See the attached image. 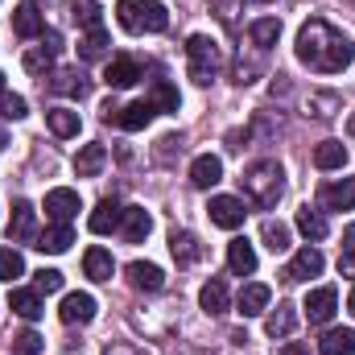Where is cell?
<instances>
[{
    "label": "cell",
    "instance_id": "obj_1",
    "mask_svg": "<svg viewBox=\"0 0 355 355\" xmlns=\"http://www.w3.org/2000/svg\"><path fill=\"white\" fill-rule=\"evenodd\" d=\"M293 50H297V62L318 71V75H339V71H347L355 62V42L343 37L327 21H306L297 29V46Z\"/></svg>",
    "mask_w": 355,
    "mask_h": 355
},
{
    "label": "cell",
    "instance_id": "obj_2",
    "mask_svg": "<svg viewBox=\"0 0 355 355\" xmlns=\"http://www.w3.org/2000/svg\"><path fill=\"white\" fill-rule=\"evenodd\" d=\"M240 186H244V194L257 202V207H277V198L285 194V170L277 166V162H252L248 170H244V178H240Z\"/></svg>",
    "mask_w": 355,
    "mask_h": 355
},
{
    "label": "cell",
    "instance_id": "obj_3",
    "mask_svg": "<svg viewBox=\"0 0 355 355\" xmlns=\"http://www.w3.org/2000/svg\"><path fill=\"white\" fill-rule=\"evenodd\" d=\"M116 17L128 33H166V25H170V12L162 0H120Z\"/></svg>",
    "mask_w": 355,
    "mask_h": 355
},
{
    "label": "cell",
    "instance_id": "obj_4",
    "mask_svg": "<svg viewBox=\"0 0 355 355\" xmlns=\"http://www.w3.org/2000/svg\"><path fill=\"white\" fill-rule=\"evenodd\" d=\"M186 58H190V79L202 83V87L223 71V50H219V42H211L207 33H194V37L186 42Z\"/></svg>",
    "mask_w": 355,
    "mask_h": 355
},
{
    "label": "cell",
    "instance_id": "obj_5",
    "mask_svg": "<svg viewBox=\"0 0 355 355\" xmlns=\"http://www.w3.org/2000/svg\"><path fill=\"white\" fill-rule=\"evenodd\" d=\"M211 223L215 227H227V232H236V227H244V198H232V194H215L211 198Z\"/></svg>",
    "mask_w": 355,
    "mask_h": 355
},
{
    "label": "cell",
    "instance_id": "obj_6",
    "mask_svg": "<svg viewBox=\"0 0 355 355\" xmlns=\"http://www.w3.org/2000/svg\"><path fill=\"white\" fill-rule=\"evenodd\" d=\"M306 318L314 322V327H327L331 318H335V310H339V293L331 289V285H322V289H310V297H306Z\"/></svg>",
    "mask_w": 355,
    "mask_h": 355
},
{
    "label": "cell",
    "instance_id": "obj_7",
    "mask_svg": "<svg viewBox=\"0 0 355 355\" xmlns=\"http://www.w3.org/2000/svg\"><path fill=\"white\" fill-rule=\"evenodd\" d=\"M318 202L327 211H355V178H339V182H327L318 190Z\"/></svg>",
    "mask_w": 355,
    "mask_h": 355
},
{
    "label": "cell",
    "instance_id": "obj_8",
    "mask_svg": "<svg viewBox=\"0 0 355 355\" xmlns=\"http://www.w3.org/2000/svg\"><path fill=\"white\" fill-rule=\"evenodd\" d=\"M322 265H327V261H322V252H318V248H302V252L285 265V272H281V277H285L289 285H297V281L318 277V272H322Z\"/></svg>",
    "mask_w": 355,
    "mask_h": 355
},
{
    "label": "cell",
    "instance_id": "obj_9",
    "mask_svg": "<svg viewBox=\"0 0 355 355\" xmlns=\"http://www.w3.org/2000/svg\"><path fill=\"white\" fill-rule=\"evenodd\" d=\"M58 318H62L67 327H87L91 318H95V297H91V293H67Z\"/></svg>",
    "mask_w": 355,
    "mask_h": 355
},
{
    "label": "cell",
    "instance_id": "obj_10",
    "mask_svg": "<svg viewBox=\"0 0 355 355\" xmlns=\"http://www.w3.org/2000/svg\"><path fill=\"white\" fill-rule=\"evenodd\" d=\"M46 215H50L54 223H71V219L79 215V194L67 190V186L50 190V194H46Z\"/></svg>",
    "mask_w": 355,
    "mask_h": 355
},
{
    "label": "cell",
    "instance_id": "obj_11",
    "mask_svg": "<svg viewBox=\"0 0 355 355\" xmlns=\"http://www.w3.org/2000/svg\"><path fill=\"white\" fill-rule=\"evenodd\" d=\"M153 116H157V107H153L149 99H137V103H128V107H120L112 124H120L124 132H141V128H145V124H149Z\"/></svg>",
    "mask_w": 355,
    "mask_h": 355
},
{
    "label": "cell",
    "instance_id": "obj_12",
    "mask_svg": "<svg viewBox=\"0 0 355 355\" xmlns=\"http://www.w3.org/2000/svg\"><path fill=\"white\" fill-rule=\"evenodd\" d=\"M120 232H124V240H128V244H141V240L153 232V219H149V211H145V207H124Z\"/></svg>",
    "mask_w": 355,
    "mask_h": 355
},
{
    "label": "cell",
    "instance_id": "obj_13",
    "mask_svg": "<svg viewBox=\"0 0 355 355\" xmlns=\"http://www.w3.org/2000/svg\"><path fill=\"white\" fill-rule=\"evenodd\" d=\"M227 268H232L236 277H248V272H257V248H252L244 236L227 244Z\"/></svg>",
    "mask_w": 355,
    "mask_h": 355
},
{
    "label": "cell",
    "instance_id": "obj_14",
    "mask_svg": "<svg viewBox=\"0 0 355 355\" xmlns=\"http://www.w3.org/2000/svg\"><path fill=\"white\" fill-rule=\"evenodd\" d=\"M120 219H124V207H116L112 198H103V202L91 211L87 227L95 232V236H107V232H116V227H120Z\"/></svg>",
    "mask_w": 355,
    "mask_h": 355
},
{
    "label": "cell",
    "instance_id": "obj_15",
    "mask_svg": "<svg viewBox=\"0 0 355 355\" xmlns=\"http://www.w3.org/2000/svg\"><path fill=\"white\" fill-rule=\"evenodd\" d=\"M8 240H12V244L37 240V232H33V207H29V202H17V207H12V219H8Z\"/></svg>",
    "mask_w": 355,
    "mask_h": 355
},
{
    "label": "cell",
    "instance_id": "obj_16",
    "mask_svg": "<svg viewBox=\"0 0 355 355\" xmlns=\"http://www.w3.org/2000/svg\"><path fill=\"white\" fill-rule=\"evenodd\" d=\"M71 244H75L71 223H54V227H46V232L37 236V244H33V248H42V252H50V257H58V252H67Z\"/></svg>",
    "mask_w": 355,
    "mask_h": 355
},
{
    "label": "cell",
    "instance_id": "obj_17",
    "mask_svg": "<svg viewBox=\"0 0 355 355\" xmlns=\"http://www.w3.org/2000/svg\"><path fill=\"white\" fill-rule=\"evenodd\" d=\"M137 79H141V67H137L132 58H112V62H107V71H103V83H107V87H116V91L132 87Z\"/></svg>",
    "mask_w": 355,
    "mask_h": 355
},
{
    "label": "cell",
    "instance_id": "obj_18",
    "mask_svg": "<svg viewBox=\"0 0 355 355\" xmlns=\"http://www.w3.org/2000/svg\"><path fill=\"white\" fill-rule=\"evenodd\" d=\"M128 281H132L137 289H145V293L166 289V272L157 265H145V261H132V265H128Z\"/></svg>",
    "mask_w": 355,
    "mask_h": 355
},
{
    "label": "cell",
    "instance_id": "obj_19",
    "mask_svg": "<svg viewBox=\"0 0 355 355\" xmlns=\"http://www.w3.org/2000/svg\"><path fill=\"white\" fill-rule=\"evenodd\" d=\"M107 46H112L107 29L95 25V29H87V33L79 37V58H83V62H99V58H107Z\"/></svg>",
    "mask_w": 355,
    "mask_h": 355
},
{
    "label": "cell",
    "instance_id": "obj_20",
    "mask_svg": "<svg viewBox=\"0 0 355 355\" xmlns=\"http://www.w3.org/2000/svg\"><path fill=\"white\" fill-rule=\"evenodd\" d=\"M219 178H223V162H219V157H211V153L194 157V166H190V182H194L198 190H211Z\"/></svg>",
    "mask_w": 355,
    "mask_h": 355
},
{
    "label": "cell",
    "instance_id": "obj_21",
    "mask_svg": "<svg viewBox=\"0 0 355 355\" xmlns=\"http://www.w3.org/2000/svg\"><path fill=\"white\" fill-rule=\"evenodd\" d=\"M318 355H355V331L352 327H331L318 343Z\"/></svg>",
    "mask_w": 355,
    "mask_h": 355
},
{
    "label": "cell",
    "instance_id": "obj_22",
    "mask_svg": "<svg viewBox=\"0 0 355 355\" xmlns=\"http://www.w3.org/2000/svg\"><path fill=\"white\" fill-rule=\"evenodd\" d=\"M170 252H174L178 268H190L198 257H202V244H198L190 232H174V236H170Z\"/></svg>",
    "mask_w": 355,
    "mask_h": 355
},
{
    "label": "cell",
    "instance_id": "obj_23",
    "mask_svg": "<svg viewBox=\"0 0 355 355\" xmlns=\"http://www.w3.org/2000/svg\"><path fill=\"white\" fill-rule=\"evenodd\" d=\"M12 33H17V37H37V33H46V25H42V12H37L33 4H21V8H12Z\"/></svg>",
    "mask_w": 355,
    "mask_h": 355
},
{
    "label": "cell",
    "instance_id": "obj_24",
    "mask_svg": "<svg viewBox=\"0 0 355 355\" xmlns=\"http://www.w3.org/2000/svg\"><path fill=\"white\" fill-rule=\"evenodd\" d=\"M314 166H318V170H343V166H347V145H343V141H322V145H314Z\"/></svg>",
    "mask_w": 355,
    "mask_h": 355
},
{
    "label": "cell",
    "instance_id": "obj_25",
    "mask_svg": "<svg viewBox=\"0 0 355 355\" xmlns=\"http://www.w3.org/2000/svg\"><path fill=\"white\" fill-rule=\"evenodd\" d=\"M8 306H12V314H21L25 322L42 318V293H37V289H12V293H8Z\"/></svg>",
    "mask_w": 355,
    "mask_h": 355
},
{
    "label": "cell",
    "instance_id": "obj_26",
    "mask_svg": "<svg viewBox=\"0 0 355 355\" xmlns=\"http://www.w3.org/2000/svg\"><path fill=\"white\" fill-rule=\"evenodd\" d=\"M83 272H87L91 281H112V272H116L112 252H107V248H87V257H83Z\"/></svg>",
    "mask_w": 355,
    "mask_h": 355
},
{
    "label": "cell",
    "instance_id": "obj_27",
    "mask_svg": "<svg viewBox=\"0 0 355 355\" xmlns=\"http://www.w3.org/2000/svg\"><path fill=\"white\" fill-rule=\"evenodd\" d=\"M293 327H297V310L289 306V302H281L272 314L265 318V331L272 339H285V335H293Z\"/></svg>",
    "mask_w": 355,
    "mask_h": 355
},
{
    "label": "cell",
    "instance_id": "obj_28",
    "mask_svg": "<svg viewBox=\"0 0 355 355\" xmlns=\"http://www.w3.org/2000/svg\"><path fill=\"white\" fill-rule=\"evenodd\" d=\"M227 285L223 281H207L202 289H198V306L207 310V314H227Z\"/></svg>",
    "mask_w": 355,
    "mask_h": 355
},
{
    "label": "cell",
    "instance_id": "obj_29",
    "mask_svg": "<svg viewBox=\"0 0 355 355\" xmlns=\"http://www.w3.org/2000/svg\"><path fill=\"white\" fill-rule=\"evenodd\" d=\"M268 297H272V293H268V285H244V289H240V314H244V318L265 314Z\"/></svg>",
    "mask_w": 355,
    "mask_h": 355
},
{
    "label": "cell",
    "instance_id": "obj_30",
    "mask_svg": "<svg viewBox=\"0 0 355 355\" xmlns=\"http://www.w3.org/2000/svg\"><path fill=\"white\" fill-rule=\"evenodd\" d=\"M103 162H107V149H103V145H83L79 157H75V174L79 178H95L99 170H103Z\"/></svg>",
    "mask_w": 355,
    "mask_h": 355
},
{
    "label": "cell",
    "instance_id": "obj_31",
    "mask_svg": "<svg viewBox=\"0 0 355 355\" xmlns=\"http://www.w3.org/2000/svg\"><path fill=\"white\" fill-rule=\"evenodd\" d=\"M46 124L54 137H79V112H71V107H50Z\"/></svg>",
    "mask_w": 355,
    "mask_h": 355
},
{
    "label": "cell",
    "instance_id": "obj_32",
    "mask_svg": "<svg viewBox=\"0 0 355 355\" xmlns=\"http://www.w3.org/2000/svg\"><path fill=\"white\" fill-rule=\"evenodd\" d=\"M297 232H302L310 244L327 240V219H322V211H314V207H302V211H297Z\"/></svg>",
    "mask_w": 355,
    "mask_h": 355
},
{
    "label": "cell",
    "instance_id": "obj_33",
    "mask_svg": "<svg viewBox=\"0 0 355 355\" xmlns=\"http://www.w3.org/2000/svg\"><path fill=\"white\" fill-rule=\"evenodd\" d=\"M248 37H252L257 50L277 46V37H281V21H277V17H261V21H252V25H248Z\"/></svg>",
    "mask_w": 355,
    "mask_h": 355
},
{
    "label": "cell",
    "instance_id": "obj_34",
    "mask_svg": "<svg viewBox=\"0 0 355 355\" xmlns=\"http://www.w3.org/2000/svg\"><path fill=\"white\" fill-rule=\"evenodd\" d=\"M50 91H58V95H87V75H79V71H58L54 79H50Z\"/></svg>",
    "mask_w": 355,
    "mask_h": 355
},
{
    "label": "cell",
    "instance_id": "obj_35",
    "mask_svg": "<svg viewBox=\"0 0 355 355\" xmlns=\"http://www.w3.org/2000/svg\"><path fill=\"white\" fill-rule=\"evenodd\" d=\"M335 112H339V95L335 91H318V95L306 99V116H314V120H331Z\"/></svg>",
    "mask_w": 355,
    "mask_h": 355
},
{
    "label": "cell",
    "instance_id": "obj_36",
    "mask_svg": "<svg viewBox=\"0 0 355 355\" xmlns=\"http://www.w3.org/2000/svg\"><path fill=\"white\" fill-rule=\"evenodd\" d=\"M261 236H265V248H268V252H285V248H289V227H285L281 219H265Z\"/></svg>",
    "mask_w": 355,
    "mask_h": 355
},
{
    "label": "cell",
    "instance_id": "obj_37",
    "mask_svg": "<svg viewBox=\"0 0 355 355\" xmlns=\"http://www.w3.org/2000/svg\"><path fill=\"white\" fill-rule=\"evenodd\" d=\"M17 277H25V261H21V252L17 248H0V281H17Z\"/></svg>",
    "mask_w": 355,
    "mask_h": 355
},
{
    "label": "cell",
    "instance_id": "obj_38",
    "mask_svg": "<svg viewBox=\"0 0 355 355\" xmlns=\"http://www.w3.org/2000/svg\"><path fill=\"white\" fill-rule=\"evenodd\" d=\"M157 112H178V91H174V83L170 79H157L153 83V99H149Z\"/></svg>",
    "mask_w": 355,
    "mask_h": 355
},
{
    "label": "cell",
    "instance_id": "obj_39",
    "mask_svg": "<svg viewBox=\"0 0 355 355\" xmlns=\"http://www.w3.org/2000/svg\"><path fill=\"white\" fill-rule=\"evenodd\" d=\"M21 62H25V71H29V75H50V67H54V54H50L46 46H37V50H29Z\"/></svg>",
    "mask_w": 355,
    "mask_h": 355
},
{
    "label": "cell",
    "instance_id": "obj_40",
    "mask_svg": "<svg viewBox=\"0 0 355 355\" xmlns=\"http://www.w3.org/2000/svg\"><path fill=\"white\" fill-rule=\"evenodd\" d=\"M42 335L37 331H17L12 335V355H42Z\"/></svg>",
    "mask_w": 355,
    "mask_h": 355
},
{
    "label": "cell",
    "instance_id": "obj_41",
    "mask_svg": "<svg viewBox=\"0 0 355 355\" xmlns=\"http://www.w3.org/2000/svg\"><path fill=\"white\" fill-rule=\"evenodd\" d=\"M71 17H75L79 25L95 29V25H99V4H95V0H71Z\"/></svg>",
    "mask_w": 355,
    "mask_h": 355
},
{
    "label": "cell",
    "instance_id": "obj_42",
    "mask_svg": "<svg viewBox=\"0 0 355 355\" xmlns=\"http://www.w3.org/2000/svg\"><path fill=\"white\" fill-rule=\"evenodd\" d=\"M33 277H37V285H33L37 293H58V289H62V272H58V268H42V272H33Z\"/></svg>",
    "mask_w": 355,
    "mask_h": 355
},
{
    "label": "cell",
    "instance_id": "obj_43",
    "mask_svg": "<svg viewBox=\"0 0 355 355\" xmlns=\"http://www.w3.org/2000/svg\"><path fill=\"white\" fill-rule=\"evenodd\" d=\"M211 8H215V17L223 25H236V12L244 8V0H211Z\"/></svg>",
    "mask_w": 355,
    "mask_h": 355
},
{
    "label": "cell",
    "instance_id": "obj_44",
    "mask_svg": "<svg viewBox=\"0 0 355 355\" xmlns=\"http://www.w3.org/2000/svg\"><path fill=\"white\" fill-rule=\"evenodd\" d=\"M0 112H4L8 120H21V116H25V99H21V95H8V91H4V107H0Z\"/></svg>",
    "mask_w": 355,
    "mask_h": 355
},
{
    "label": "cell",
    "instance_id": "obj_45",
    "mask_svg": "<svg viewBox=\"0 0 355 355\" xmlns=\"http://www.w3.org/2000/svg\"><path fill=\"white\" fill-rule=\"evenodd\" d=\"M339 272L355 281V252H343V257H339Z\"/></svg>",
    "mask_w": 355,
    "mask_h": 355
},
{
    "label": "cell",
    "instance_id": "obj_46",
    "mask_svg": "<svg viewBox=\"0 0 355 355\" xmlns=\"http://www.w3.org/2000/svg\"><path fill=\"white\" fill-rule=\"evenodd\" d=\"M281 355H310V347H306V343H285Z\"/></svg>",
    "mask_w": 355,
    "mask_h": 355
},
{
    "label": "cell",
    "instance_id": "obj_47",
    "mask_svg": "<svg viewBox=\"0 0 355 355\" xmlns=\"http://www.w3.org/2000/svg\"><path fill=\"white\" fill-rule=\"evenodd\" d=\"M343 240H347L343 248H347V252H355V227H347V232H343Z\"/></svg>",
    "mask_w": 355,
    "mask_h": 355
},
{
    "label": "cell",
    "instance_id": "obj_48",
    "mask_svg": "<svg viewBox=\"0 0 355 355\" xmlns=\"http://www.w3.org/2000/svg\"><path fill=\"white\" fill-rule=\"evenodd\" d=\"M107 355H141V352H132V347H116V352H107Z\"/></svg>",
    "mask_w": 355,
    "mask_h": 355
},
{
    "label": "cell",
    "instance_id": "obj_49",
    "mask_svg": "<svg viewBox=\"0 0 355 355\" xmlns=\"http://www.w3.org/2000/svg\"><path fill=\"white\" fill-rule=\"evenodd\" d=\"M347 310H352V318H355V289H352V297H347Z\"/></svg>",
    "mask_w": 355,
    "mask_h": 355
},
{
    "label": "cell",
    "instance_id": "obj_50",
    "mask_svg": "<svg viewBox=\"0 0 355 355\" xmlns=\"http://www.w3.org/2000/svg\"><path fill=\"white\" fill-rule=\"evenodd\" d=\"M347 132H352V141H355V112H352V124H347Z\"/></svg>",
    "mask_w": 355,
    "mask_h": 355
},
{
    "label": "cell",
    "instance_id": "obj_51",
    "mask_svg": "<svg viewBox=\"0 0 355 355\" xmlns=\"http://www.w3.org/2000/svg\"><path fill=\"white\" fill-rule=\"evenodd\" d=\"M0 95H4V75H0Z\"/></svg>",
    "mask_w": 355,
    "mask_h": 355
},
{
    "label": "cell",
    "instance_id": "obj_52",
    "mask_svg": "<svg viewBox=\"0 0 355 355\" xmlns=\"http://www.w3.org/2000/svg\"><path fill=\"white\" fill-rule=\"evenodd\" d=\"M4 145H8V141H4V137H0V149H4Z\"/></svg>",
    "mask_w": 355,
    "mask_h": 355
}]
</instances>
